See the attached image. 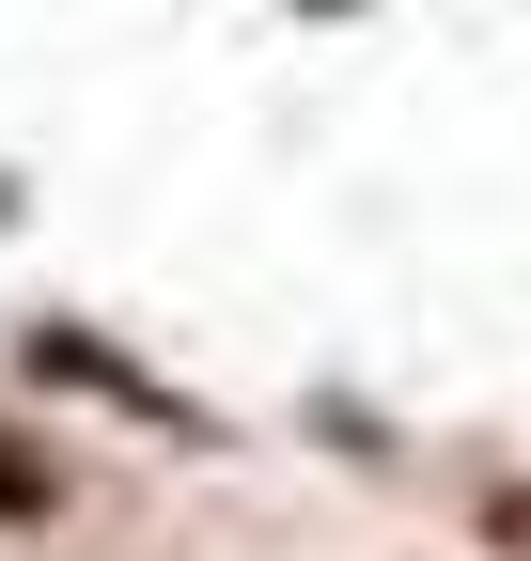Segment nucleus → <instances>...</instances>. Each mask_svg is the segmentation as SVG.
Listing matches in <instances>:
<instances>
[{
    "label": "nucleus",
    "mask_w": 531,
    "mask_h": 561,
    "mask_svg": "<svg viewBox=\"0 0 531 561\" xmlns=\"http://www.w3.org/2000/svg\"><path fill=\"white\" fill-rule=\"evenodd\" d=\"M32 375H63V390H110V405L172 421V437H204V405H188V390H157L142 359H110V343H79V328H32Z\"/></svg>",
    "instance_id": "1"
}]
</instances>
